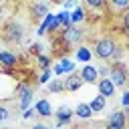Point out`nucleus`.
<instances>
[{
	"mask_svg": "<svg viewBox=\"0 0 129 129\" xmlns=\"http://www.w3.org/2000/svg\"><path fill=\"white\" fill-rule=\"evenodd\" d=\"M46 14H48V2H44V0L32 2V6H30V20H32V22L42 20Z\"/></svg>",
	"mask_w": 129,
	"mask_h": 129,
	"instance_id": "obj_5",
	"label": "nucleus"
},
{
	"mask_svg": "<svg viewBox=\"0 0 129 129\" xmlns=\"http://www.w3.org/2000/svg\"><path fill=\"white\" fill-rule=\"evenodd\" d=\"M81 79L85 81V83H89V85H97V81H99V71H97V67L95 64H89V62H85L83 64V69H81Z\"/></svg>",
	"mask_w": 129,
	"mask_h": 129,
	"instance_id": "obj_6",
	"label": "nucleus"
},
{
	"mask_svg": "<svg viewBox=\"0 0 129 129\" xmlns=\"http://www.w3.org/2000/svg\"><path fill=\"white\" fill-rule=\"evenodd\" d=\"M10 109L8 107H4V105H0V123H4V121H8L10 119Z\"/></svg>",
	"mask_w": 129,
	"mask_h": 129,
	"instance_id": "obj_29",
	"label": "nucleus"
},
{
	"mask_svg": "<svg viewBox=\"0 0 129 129\" xmlns=\"http://www.w3.org/2000/svg\"><path fill=\"white\" fill-rule=\"evenodd\" d=\"M99 71V77H107L109 75V64H103V67H97Z\"/></svg>",
	"mask_w": 129,
	"mask_h": 129,
	"instance_id": "obj_32",
	"label": "nucleus"
},
{
	"mask_svg": "<svg viewBox=\"0 0 129 129\" xmlns=\"http://www.w3.org/2000/svg\"><path fill=\"white\" fill-rule=\"evenodd\" d=\"M28 52H30V54H34V56H36V54H40V52H42V44H40V42H32V44H30V48H28Z\"/></svg>",
	"mask_w": 129,
	"mask_h": 129,
	"instance_id": "obj_30",
	"label": "nucleus"
},
{
	"mask_svg": "<svg viewBox=\"0 0 129 129\" xmlns=\"http://www.w3.org/2000/svg\"><path fill=\"white\" fill-rule=\"evenodd\" d=\"M83 6L91 12H105L107 10V0H83Z\"/></svg>",
	"mask_w": 129,
	"mask_h": 129,
	"instance_id": "obj_19",
	"label": "nucleus"
},
{
	"mask_svg": "<svg viewBox=\"0 0 129 129\" xmlns=\"http://www.w3.org/2000/svg\"><path fill=\"white\" fill-rule=\"evenodd\" d=\"M121 54H123V46L111 36H103L93 44V56L101 60H121Z\"/></svg>",
	"mask_w": 129,
	"mask_h": 129,
	"instance_id": "obj_1",
	"label": "nucleus"
},
{
	"mask_svg": "<svg viewBox=\"0 0 129 129\" xmlns=\"http://www.w3.org/2000/svg\"><path fill=\"white\" fill-rule=\"evenodd\" d=\"M34 109H36V115L42 117V119H48V117L52 115V107H50L48 99H38V101L34 103Z\"/></svg>",
	"mask_w": 129,
	"mask_h": 129,
	"instance_id": "obj_13",
	"label": "nucleus"
},
{
	"mask_svg": "<svg viewBox=\"0 0 129 129\" xmlns=\"http://www.w3.org/2000/svg\"><path fill=\"white\" fill-rule=\"evenodd\" d=\"M60 40L64 42V46L71 50V46H79L85 40V30L79 24H69L64 28H60Z\"/></svg>",
	"mask_w": 129,
	"mask_h": 129,
	"instance_id": "obj_3",
	"label": "nucleus"
},
{
	"mask_svg": "<svg viewBox=\"0 0 129 129\" xmlns=\"http://www.w3.org/2000/svg\"><path fill=\"white\" fill-rule=\"evenodd\" d=\"M14 95H16L18 99L28 97V95H34V85H28L26 81H20V83L14 87Z\"/></svg>",
	"mask_w": 129,
	"mask_h": 129,
	"instance_id": "obj_16",
	"label": "nucleus"
},
{
	"mask_svg": "<svg viewBox=\"0 0 129 129\" xmlns=\"http://www.w3.org/2000/svg\"><path fill=\"white\" fill-rule=\"evenodd\" d=\"M75 58L81 60V62H91V58H93V50H91L87 44H79V46L75 48Z\"/></svg>",
	"mask_w": 129,
	"mask_h": 129,
	"instance_id": "obj_15",
	"label": "nucleus"
},
{
	"mask_svg": "<svg viewBox=\"0 0 129 129\" xmlns=\"http://www.w3.org/2000/svg\"><path fill=\"white\" fill-rule=\"evenodd\" d=\"M50 79H52V69H42V73H40V77H38L36 85H46Z\"/></svg>",
	"mask_w": 129,
	"mask_h": 129,
	"instance_id": "obj_25",
	"label": "nucleus"
},
{
	"mask_svg": "<svg viewBox=\"0 0 129 129\" xmlns=\"http://www.w3.org/2000/svg\"><path fill=\"white\" fill-rule=\"evenodd\" d=\"M127 81H129V79H127Z\"/></svg>",
	"mask_w": 129,
	"mask_h": 129,
	"instance_id": "obj_37",
	"label": "nucleus"
},
{
	"mask_svg": "<svg viewBox=\"0 0 129 129\" xmlns=\"http://www.w3.org/2000/svg\"><path fill=\"white\" fill-rule=\"evenodd\" d=\"M121 105H123V107H127V105H129V89H127V87L123 89V97H121Z\"/></svg>",
	"mask_w": 129,
	"mask_h": 129,
	"instance_id": "obj_31",
	"label": "nucleus"
},
{
	"mask_svg": "<svg viewBox=\"0 0 129 129\" xmlns=\"http://www.w3.org/2000/svg\"><path fill=\"white\" fill-rule=\"evenodd\" d=\"M123 111H125V117L129 119V105H127V107H123Z\"/></svg>",
	"mask_w": 129,
	"mask_h": 129,
	"instance_id": "obj_34",
	"label": "nucleus"
},
{
	"mask_svg": "<svg viewBox=\"0 0 129 129\" xmlns=\"http://www.w3.org/2000/svg\"><path fill=\"white\" fill-rule=\"evenodd\" d=\"M52 2H54V4H62L64 0H52Z\"/></svg>",
	"mask_w": 129,
	"mask_h": 129,
	"instance_id": "obj_36",
	"label": "nucleus"
},
{
	"mask_svg": "<svg viewBox=\"0 0 129 129\" xmlns=\"http://www.w3.org/2000/svg\"><path fill=\"white\" fill-rule=\"evenodd\" d=\"M73 111H75V117H79L81 121H87L93 117V109L89 107V103H79Z\"/></svg>",
	"mask_w": 129,
	"mask_h": 129,
	"instance_id": "obj_17",
	"label": "nucleus"
},
{
	"mask_svg": "<svg viewBox=\"0 0 129 129\" xmlns=\"http://www.w3.org/2000/svg\"><path fill=\"white\" fill-rule=\"evenodd\" d=\"M36 64H38V69L42 71V69H50V64H52V58L48 56V54H36Z\"/></svg>",
	"mask_w": 129,
	"mask_h": 129,
	"instance_id": "obj_23",
	"label": "nucleus"
},
{
	"mask_svg": "<svg viewBox=\"0 0 129 129\" xmlns=\"http://www.w3.org/2000/svg\"><path fill=\"white\" fill-rule=\"evenodd\" d=\"M62 6H64V10H71V8H75V6H77V0H64V2H62Z\"/></svg>",
	"mask_w": 129,
	"mask_h": 129,
	"instance_id": "obj_33",
	"label": "nucleus"
},
{
	"mask_svg": "<svg viewBox=\"0 0 129 129\" xmlns=\"http://www.w3.org/2000/svg\"><path fill=\"white\" fill-rule=\"evenodd\" d=\"M52 115L56 117V125H67V123H71V119L75 117V111H73L71 107H67V105H60L56 111H52Z\"/></svg>",
	"mask_w": 129,
	"mask_h": 129,
	"instance_id": "obj_9",
	"label": "nucleus"
},
{
	"mask_svg": "<svg viewBox=\"0 0 129 129\" xmlns=\"http://www.w3.org/2000/svg\"><path fill=\"white\" fill-rule=\"evenodd\" d=\"M75 62L73 60H69V58H64V56H60V60L52 67V75H56V77H60V75H69V73H73L75 71Z\"/></svg>",
	"mask_w": 129,
	"mask_h": 129,
	"instance_id": "obj_10",
	"label": "nucleus"
},
{
	"mask_svg": "<svg viewBox=\"0 0 129 129\" xmlns=\"http://www.w3.org/2000/svg\"><path fill=\"white\" fill-rule=\"evenodd\" d=\"M97 89H99V93L105 95V97H113L115 91H117L115 83H113L109 77H99V81H97Z\"/></svg>",
	"mask_w": 129,
	"mask_h": 129,
	"instance_id": "obj_11",
	"label": "nucleus"
},
{
	"mask_svg": "<svg viewBox=\"0 0 129 129\" xmlns=\"http://www.w3.org/2000/svg\"><path fill=\"white\" fill-rule=\"evenodd\" d=\"M107 77L115 83L117 89H125L127 87V79H129V71L121 60H113V62H109V75Z\"/></svg>",
	"mask_w": 129,
	"mask_h": 129,
	"instance_id": "obj_4",
	"label": "nucleus"
},
{
	"mask_svg": "<svg viewBox=\"0 0 129 129\" xmlns=\"http://www.w3.org/2000/svg\"><path fill=\"white\" fill-rule=\"evenodd\" d=\"M87 20V8L85 6H75L71 12V24H83Z\"/></svg>",
	"mask_w": 129,
	"mask_h": 129,
	"instance_id": "obj_18",
	"label": "nucleus"
},
{
	"mask_svg": "<svg viewBox=\"0 0 129 129\" xmlns=\"http://www.w3.org/2000/svg\"><path fill=\"white\" fill-rule=\"evenodd\" d=\"M83 85H85V81H83V79H81V75H79V73H75V71H73V73H69V75H67V79H64V91H67V93H75V91H79Z\"/></svg>",
	"mask_w": 129,
	"mask_h": 129,
	"instance_id": "obj_7",
	"label": "nucleus"
},
{
	"mask_svg": "<svg viewBox=\"0 0 129 129\" xmlns=\"http://www.w3.org/2000/svg\"><path fill=\"white\" fill-rule=\"evenodd\" d=\"M56 20L60 22V28H64V26H69V24H71V12L62 8V10H60V12L56 14Z\"/></svg>",
	"mask_w": 129,
	"mask_h": 129,
	"instance_id": "obj_24",
	"label": "nucleus"
},
{
	"mask_svg": "<svg viewBox=\"0 0 129 129\" xmlns=\"http://www.w3.org/2000/svg\"><path fill=\"white\" fill-rule=\"evenodd\" d=\"M2 16H4V8H2V4H0V20H2Z\"/></svg>",
	"mask_w": 129,
	"mask_h": 129,
	"instance_id": "obj_35",
	"label": "nucleus"
},
{
	"mask_svg": "<svg viewBox=\"0 0 129 129\" xmlns=\"http://www.w3.org/2000/svg\"><path fill=\"white\" fill-rule=\"evenodd\" d=\"M24 26L18 20H6L0 28V38L6 44H20L24 40Z\"/></svg>",
	"mask_w": 129,
	"mask_h": 129,
	"instance_id": "obj_2",
	"label": "nucleus"
},
{
	"mask_svg": "<svg viewBox=\"0 0 129 129\" xmlns=\"http://www.w3.org/2000/svg\"><path fill=\"white\" fill-rule=\"evenodd\" d=\"M105 105H107V97L105 95H97V97H93V101L89 103V107L93 109V113H101L103 109H105Z\"/></svg>",
	"mask_w": 129,
	"mask_h": 129,
	"instance_id": "obj_20",
	"label": "nucleus"
},
{
	"mask_svg": "<svg viewBox=\"0 0 129 129\" xmlns=\"http://www.w3.org/2000/svg\"><path fill=\"white\" fill-rule=\"evenodd\" d=\"M52 20H54V14H50V12H48V14L40 20V26H38L36 34H38V36H44V34H46V28L50 26V22H52Z\"/></svg>",
	"mask_w": 129,
	"mask_h": 129,
	"instance_id": "obj_21",
	"label": "nucleus"
},
{
	"mask_svg": "<svg viewBox=\"0 0 129 129\" xmlns=\"http://www.w3.org/2000/svg\"><path fill=\"white\" fill-rule=\"evenodd\" d=\"M46 87H48V93H62V91H64V81H60V79H50V81L46 83Z\"/></svg>",
	"mask_w": 129,
	"mask_h": 129,
	"instance_id": "obj_22",
	"label": "nucleus"
},
{
	"mask_svg": "<svg viewBox=\"0 0 129 129\" xmlns=\"http://www.w3.org/2000/svg\"><path fill=\"white\" fill-rule=\"evenodd\" d=\"M121 26H123V32H129V8L121 12Z\"/></svg>",
	"mask_w": 129,
	"mask_h": 129,
	"instance_id": "obj_27",
	"label": "nucleus"
},
{
	"mask_svg": "<svg viewBox=\"0 0 129 129\" xmlns=\"http://www.w3.org/2000/svg\"><path fill=\"white\" fill-rule=\"evenodd\" d=\"M18 54H14L12 50H0V67L2 69H16L18 67Z\"/></svg>",
	"mask_w": 129,
	"mask_h": 129,
	"instance_id": "obj_12",
	"label": "nucleus"
},
{
	"mask_svg": "<svg viewBox=\"0 0 129 129\" xmlns=\"http://www.w3.org/2000/svg\"><path fill=\"white\" fill-rule=\"evenodd\" d=\"M129 8V0H107V10L111 14H121Z\"/></svg>",
	"mask_w": 129,
	"mask_h": 129,
	"instance_id": "obj_14",
	"label": "nucleus"
},
{
	"mask_svg": "<svg viewBox=\"0 0 129 129\" xmlns=\"http://www.w3.org/2000/svg\"><path fill=\"white\" fill-rule=\"evenodd\" d=\"M32 117H38V115H36V109H34V107H26V109L22 111V119L28 121V119H32Z\"/></svg>",
	"mask_w": 129,
	"mask_h": 129,
	"instance_id": "obj_28",
	"label": "nucleus"
},
{
	"mask_svg": "<svg viewBox=\"0 0 129 129\" xmlns=\"http://www.w3.org/2000/svg\"><path fill=\"white\" fill-rule=\"evenodd\" d=\"M32 97H34V95H28V97L18 99V109H20V111H24L26 107H30V105H32Z\"/></svg>",
	"mask_w": 129,
	"mask_h": 129,
	"instance_id": "obj_26",
	"label": "nucleus"
},
{
	"mask_svg": "<svg viewBox=\"0 0 129 129\" xmlns=\"http://www.w3.org/2000/svg\"><path fill=\"white\" fill-rule=\"evenodd\" d=\"M125 125H127L125 111H113V113H109V119H107V127L109 129H123Z\"/></svg>",
	"mask_w": 129,
	"mask_h": 129,
	"instance_id": "obj_8",
	"label": "nucleus"
}]
</instances>
